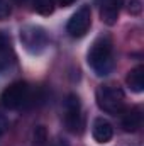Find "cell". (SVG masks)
Segmentation results:
<instances>
[{
  "label": "cell",
  "mask_w": 144,
  "mask_h": 146,
  "mask_svg": "<svg viewBox=\"0 0 144 146\" xmlns=\"http://www.w3.org/2000/svg\"><path fill=\"white\" fill-rule=\"evenodd\" d=\"M87 63L97 76H107L114 68V42L108 34L98 36L87 53Z\"/></svg>",
  "instance_id": "6da1fadb"
},
{
  "label": "cell",
  "mask_w": 144,
  "mask_h": 146,
  "mask_svg": "<svg viewBox=\"0 0 144 146\" xmlns=\"http://www.w3.org/2000/svg\"><path fill=\"white\" fill-rule=\"evenodd\" d=\"M95 99H97L98 109L104 110L105 114L117 115L126 107V95H124L122 88L117 85H112V83L100 85L95 92Z\"/></svg>",
  "instance_id": "7a4b0ae2"
},
{
  "label": "cell",
  "mask_w": 144,
  "mask_h": 146,
  "mask_svg": "<svg viewBox=\"0 0 144 146\" xmlns=\"http://www.w3.org/2000/svg\"><path fill=\"white\" fill-rule=\"evenodd\" d=\"M19 39L22 48L32 54V56H39L46 51L48 44H49V37L44 27L37 26V24H27L22 26L19 31Z\"/></svg>",
  "instance_id": "3957f363"
},
{
  "label": "cell",
  "mask_w": 144,
  "mask_h": 146,
  "mask_svg": "<svg viewBox=\"0 0 144 146\" xmlns=\"http://www.w3.org/2000/svg\"><path fill=\"white\" fill-rule=\"evenodd\" d=\"M31 99V85L27 82H14L10 83L0 97V102L5 109L9 110H17L22 109Z\"/></svg>",
  "instance_id": "277c9868"
},
{
  "label": "cell",
  "mask_w": 144,
  "mask_h": 146,
  "mask_svg": "<svg viewBox=\"0 0 144 146\" xmlns=\"http://www.w3.org/2000/svg\"><path fill=\"white\" fill-rule=\"evenodd\" d=\"M65 126L70 133H81L83 115H81V102L76 94H70L65 100Z\"/></svg>",
  "instance_id": "5b68a950"
},
{
  "label": "cell",
  "mask_w": 144,
  "mask_h": 146,
  "mask_svg": "<svg viewBox=\"0 0 144 146\" xmlns=\"http://www.w3.org/2000/svg\"><path fill=\"white\" fill-rule=\"evenodd\" d=\"M92 27V10L88 5L80 7L75 14L71 15V19L66 24V33L71 37L78 39L83 37Z\"/></svg>",
  "instance_id": "8992f818"
},
{
  "label": "cell",
  "mask_w": 144,
  "mask_h": 146,
  "mask_svg": "<svg viewBox=\"0 0 144 146\" xmlns=\"http://www.w3.org/2000/svg\"><path fill=\"white\" fill-rule=\"evenodd\" d=\"M100 19L105 26H115L124 5V0H95Z\"/></svg>",
  "instance_id": "52a82bcc"
},
{
  "label": "cell",
  "mask_w": 144,
  "mask_h": 146,
  "mask_svg": "<svg viewBox=\"0 0 144 146\" xmlns=\"http://www.w3.org/2000/svg\"><path fill=\"white\" fill-rule=\"evenodd\" d=\"M120 126L126 133H136L139 131V127L143 126V110L141 107L134 106V107H124L120 112Z\"/></svg>",
  "instance_id": "ba28073f"
},
{
  "label": "cell",
  "mask_w": 144,
  "mask_h": 146,
  "mask_svg": "<svg viewBox=\"0 0 144 146\" xmlns=\"http://www.w3.org/2000/svg\"><path fill=\"white\" fill-rule=\"evenodd\" d=\"M15 63V53L12 48L10 36L3 31H0V73L7 72Z\"/></svg>",
  "instance_id": "9c48e42d"
},
{
  "label": "cell",
  "mask_w": 144,
  "mask_h": 146,
  "mask_svg": "<svg viewBox=\"0 0 144 146\" xmlns=\"http://www.w3.org/2000/svg\"><path fill=\"white\" fill-rule=\"evenodd\" d=\"M92 136L98 145H105L114 136V127L104 117H97L92 124Z\"/></svg>",
  "instance_id": "30bf717a"
},
{
  "label": "cell",
  "mask_w": 144,
  "mask_h": 146,
  "mask_svg": "<svg viewBox=\"0 0 144 146\" xmlns=\"http://www.w3.org/2000/svg\"><path fill=\"white\" fill-rule=\"evenodd\" d=\"M126 83H127V87L132 92H136V94H141L143 92L144 90V66L143 65L134 66L131 72L127 73Z\"/></svg>",
  "instance_id": "8fae6325"
},
{
  "label": "cell",
  "mask_w": 144,
  "mask_h": 146,
  "mask_svg": "<svg viewBox=\"0 0 144 146\" xmlns=\"http://www.w3.org/2000/svg\"><path fill=\"white\" fill-rule=\"evenodd\" d=\"M31 5H32V9L36 10L37 14H41V15H51L54 12L56 2L54 0H31Z\"/></svg>",
  "instance_id": "7c38bea8"
},
{
  "label": "cell",
  "mask_w": 144,
  "mask_h": 146,
  "mask_svg": "<svg viewBox=\"0 0 144 146\" xmlns=\"http://www.w3.org/2000/svg\"><path fill=\"white\" fill-rule=\"evenodd\" d=\"M127 12H129L131 15H139V14L143 12V3H141V0H131L129 5H127Z\"/></svg>",
  "instance_id": "4fadbf2b"
},
{
  "label": "cell",
  "mask_w": 144,
  "mask_h": 146,
  "mask_svg": "<svg viewBox=\"0 0 144 146\" xmlns=\"http://www.w3.org/2000/svg\"><path fill=\"white\" fill-rule=\"evenodd\" d=\"M12 14V7L7 0H0V21H5L9 19Z\"/></svg>",
  "instance_id": "5bb4252c"
},
{
  "label": "cell",
  "mask_w": 144,
  "mask_h": 146,
  "mask_svg": "<svg viewBox=\"0 0 144 146\" xmlns=\"http://www.w3.org/2000/svg\"><path fill=\"white\" fill-rule=\"evenodd\" d=\"M7 131H9V119L3 114H0V136H3Z\"/></svg>",
  "instance_id": "9a60e30c"
},
{
  "label": "cell",
  "mask_w": 144,
  "mask_h": 146,
  "mask_svg": "<svg viewBox=\"0 0 144 146\" xmlns=\"http://www.w3.org/2000/svg\"><path fill=\"white\" fill-rule=\"evenodd\" d=\"M44 139H46V136H44V127L39 126L36 129V141L37 143H44Z\"/></svg>",
  "instance_id": "2e32d148"
},
{
  "label": "cell",
  "mask_w": 144,
  "mask_h": 146,
  "mask_svg": "<svg viewBox=\"0 0 144 146\" xmlns=\"http://www.w3.org/2000/svg\"><path fill=\"white\" fill-rule=\"evenodd\" d=\"M51 146H70V143L65 139V138H56L54 141H53V145Z\"/></svg>",
  "instance_id": "e0dca14e"
},
{
  "label": "cell",
  "mask_w": 144,
  "mask_h": 146,
  "mask_svg": "<svg viewBox=\"0 0 144 146\" xmlns=\"http://www.w3.org/2000/svg\"><path fill=\"white\" fill-rule=\"evenodd\" d=\"M59 7H70V5H73L76 0H54Z\"/></svg>",
  "instance_id": "ac0fdd59"
},
{
  "label": "cell",
  "mask_w": 144,
  "mask_h": 146,
  "mask_svg": "<svg viewBox=\"0 0 144 146\" xmlns=\"http://www.w3.org/2000/svg\"><path fill=\"white\" fill-rule=\"evenodd\" d=\"M14 2H17V3H20V5H22V3H27V2H31V0H14Z\"/></svg>",
  "instance_id": "d6986e66"
}]
</instances>
